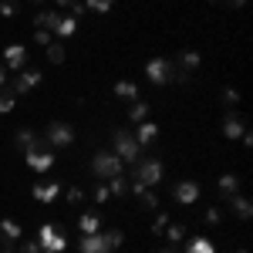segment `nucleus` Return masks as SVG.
<instances>
[{
	"mask_svg": "<svg viewBox=\"0 0 253 253\" xmlns=\"http://www.w3.org/2000/svg\"><path fill=\"white\" fill-rule=\"evenodd\" d=\"M132 135H135V142L142 145V149H145V145H152V142L159 138V125H156V122H149V118H145V122H138V128L132 132Z\"/></svg>",
	"mask_w": 253,
	"mask_h": 253,
	"instance_id": "13",
	"label": "nucleus"
},
{
	"mask_svg": "<svg viewBox=\"0 0 253 253\" xmlns=\"http://www.w3.org/2000/svg\"><path fill=\"white\" fill-rule=\"evenodd\" d=\"M243 132H247V122L236 115V112H226V118H223V135L233 142V138H240Z\"/></svg>",
	"mask_w": 253,
	"mask_h": 253,
	"instance_id": "14",
	"label": "nucleus"
},
{
	"mask_svg": "<svg viewBox=\"0 0 253 253\" xmlns=\"http://www.w3.org/2000/svg\"><path fill=\"white\" fill-rule=\"evenodd\" d=\"M51 41H54V34H51V31H34V44H38V47H47Z\"/></svg>",
	"mask_w": 253,
	"mask_h": 253,
	"instance_id": "39",
	"label": "nucleus"
},
{
	"mask_svg": "<svg viewBox=\"0 0 253 253\" xmlns=\"http://www.w3.org/2000/svg\"><path fill=\"white\" fill-rule=\"evenodd\" d=\"M7 68H3V61H0V88H3V81H7V75H3Z\"/></svg>",
	"mask_w": 253,
	"mask_h": 253,
	"instance_id": "43",
	"label": "nucleus"
},
{
	"mask_svg": "<svg viewBox=\"0 0 253 253\" xmlns=\"http://www.w3.org/2000/svg\"><path fill=\"white\" fill-rule=\"evenodd\" d=\"M31 196H34L38 203H54V199L61 196V182H34Z\"/></svg>",
	"mask_w": 253,
	"mask_h": 253,
	"instance_id": "12",
	"label": "nucleus"
},
{
	"mask_svg": "<svg viewBox=\"0 0 253 253\" xmlns=\"http://www.w3.org/2000/svg\"><path fill=\"white\" fill-rule=\"evenodd\" d=\"M34 240H38V247L44 253H64L68 250V236H64V230H61L58 223H41Z\"/></svg>",
	"mask_w": 253,
	"mask_h": 253,
	"instance_id": "4",
	"label": "nucleus"
},
{
	"mask_svg": "<svg viewBox=\"0 0 253 253\" xmlns=\"http://www.w3.org/2000/svg\"><path fill=\"white\" fill-rule=\"evenodd\" d=\"M0 253H17V243H10V240H3V247H0Z\"/></svg>",
	"mask_w": 253,
	"mask_h": 253,
	"instance_id": "41",
	"label": "nucleus"
},
{
	"mask_svg": "<svg viewBox=\"0 0 253 253\" xmlns=\"http://www.w3.org/2000/svg\"><path fill=\"white\" fill-rule=\"evenodd\" d=\"M44 51H47V61H51V64H64V61H68V51H64L61 41H51Z\"/></svg>",
	"mask_w": 253,
	"mask_h": 253,
	"instance_id": "22",
	"label": "nucleus"
},
{
	"mask_svg": "<svg viewBox=\"0 0 253 253\" xmlns=\"http://www.w3.org/2000/svg\"><path fill=\"white\" fill-rule=\"evenodd\" d=\"M219 101H223V108H226V112H236V105H240V91H236V88H223Z\"/></svg>",
	"mask_w": 253,
	"mask_h": 253,
	"instance_id": "30",
	"label": "nucleus"
},
{
	"mask_svg": "<svg viewBox=\"0 0 253 253\" xmlns=\"http://www.w3.org/2000/svg\"><path fill=\"white\" fill-rule=\"evenodd\" d=\"M169 226V213L166 210H156V219H152V236H162Z\"/></svg>",
	"mask_w": 253,
	"mask_h": 253,
	"instance_id": "32",
	"label": "nucleus"
},
{
	"mask_svg": "<svg viewBox=\"0 0 253 253\" xmlns=\"http://www.w3.org/2000/svg\"><path fill=\"white\" fill-rule=\"evenodd\" d=\"M17 10H20V3L17 0H0V17H17Z\"/></svg>",
	"mask_w": 253,
	"mask_h": 253,
	"instance_id": "34",
	"label": "nucleus"
},
{
	"mask_svg": "<svg viewBox=\"0 0 253 253\" xmlns=\"http://www.w3.org/2000/svg\"><path fill=\"white\" fill-rule=\"evenodd\" d=\"M175 64H179V71H182V75H196V71H199V64H203V58H199V51H182V54L175 58Z\"/></svg>",
	"mask_w": 253,
	"mask_h": 253,
	"instance_id": "17",
	"label": "nucleus"
},
{
	"mask_svg": "<svg viewBox=\"0 0 253 253\" xmlns=\"http://www.w3.org/2000/svg\"><path fill=\"white\" fill-rule=\"evenodd\" d=\"M41 253H44V250H41Z\"/></svg>",
	"mask_w": 253,
	"mask_h": 253,
	"instance_id": "48",
	"label": "nucleus"
},
{
	"mask_svg": "<svg viewBox=\"0 0 253 253\" xmlns=\"http://www.w3.org/2000/svg\"><path fill=\"white\" fill-rule=\"evenodd\" d=\"M54 3H58V7H68V10H71L75 3H81V0H54Z\"/></svg>",
	"mask_w": 253,
	"mask_h": 253,
	"instance_id": "42",
	"label": "nucleus"
},
{
	"mask_svg": "<svg viewBox=\"0 0 253 253\" xmlns=\"http://www.w3.org/2000/svg\"><path fill=\"white\" fill-rule=\"evenodd\" d=\"M122 159L112 152V149H98L95 159H91V169H95L98 179H112V175H122Z\"/></svg>",
	"mask_w": 253,
	"mask_h": 253,
	"instance_id": "6",
	"label": "nucleus"
},
{
	"mask_svg": "<svg viewBox=\"0 0 253 253\" xmlns=\"http://www.w3.org/2000/svg\"><path fill=\"white\" fill-rule=\"evenodd\" d=\"M210 3H219V0H210Z\"/></svg>",
	"mask_w": 253,
	"mask_h": 253,
	"instance_id": "47",
	"label": "nucleus"
},
{
	"mask_svg": "<svg viewBox=\"0 0 253 253\" xmlns=\"http://www.w3.org/2000/svg\"><path fill=\"white\" fill-rule=\"evenodd\" d=\"M78 230H81V236H91V233H98V230H101V213H98V210H88V213H81V219H78Z\"/></svg>",
	"mask_w": 253,
	"mask_h": 253,
	"instance_id": "16",
	"label": "nucleus"
},
{
	"mask_svg": "<svg viewBox=\"0 0 253 253\" xmlns=\"http://www.w3.org/2000/svg\"><path fill=\"white\" fill-rule=\"evenodd\" d=\"M115 98H128V101H135V98H138V84H135V81H118V84H115Z\"/></svg>",
	"mask_w": 253,
	"mask_h": 253,
	"instance_id": "26",
	"label": "nucleus"
},
{
	"mask_svg": "<svg viewBox=\"0 0 253 253\" xmlns=\"http://www.w3.org/2000/svg\"><path fill=\"white\" fill-rule=\"evenodd\" d=\"M3 68L14 71V75L24 71V68H27V47H24V44H7V47H3Z\"/></svg>",
	"mask_w": 253,
	"mask_h": 253,
	"instance_id": "10",
	"label": "nucleus"
},
{
	"mask_svg": "<svg viewBox=\"0 0 253 253\" xmlns=\"http://www.w3.org/2000/svg\"><path fill=\"white\" fill-rule=\"evenodd\" d=\"M38 138H41V135L34 132V128H27V125H24V128H17V132H14V145H17L20 152H24V149H31Z\"/></svg>",
	"mask_w": 253,
	"mask_h": 253,
	"instance_id": "20",
	"label": "nucleus"
},
{
	"mask_svg": "<svg viewBox=\"0 0 253 253\" xmlns=\"http://www.w3.org/2000/svg\"><path fill=\"white\" fill-rule=\"evenodd\" d=\"M206 223H210V226H219V223H223V210H219V206H206Z\"/></svg>",
	"mask_w": 253,
	"mask_h": 253,
	"instance_id": "37",
	"label": "nucleus"
},
{
	"mask_svg": "<svg viewBox=\"0 0 253 253\" xmlns=\"http://www.w3.org/2000/svg\"><path fill=\"white\" fill-rule=\"evenodd\" d=\"M112 3H115V0H84V10H91V14H108Z\"/></svg>",
	"mask_w": 253,
	"mask_h": 253,
	"instance_id": "33",
	"label": "nucleus"
},
{
	"mask_svg": "<svg viewBox=\"0 0 253 253\" xmlns=\"http://www.w3.org/2000/svg\"><path fill=\"white\" fill-rule=\"evenodd\" d=\"M226 203H230V210H233L236 219H250V216H253V203L247 199V196H240V193H236V196H230Z\"/></svg>",
	"mask_w": 253,
	"mask_h": 253,
	"instance_id": "19",
	"label": "nucleus"
},
{
	"mask_svg": "<svg viewBox=\"0 0 253 253\" xmlns=\"http://www.w3.org/2000/svg\"><path fill=\"white\" fill-rule=\"evenodd\" d=\"M78 253H115V250H112V243L105 240V233L98 230V233H91V236H81Z\"/></svg>",
	"mask_w": 253,
	"mask_h": 253,
	"instance_id": "11",
	"label": "nucleus"
},
{
	"mask_svg": "<svg viewBox=\"0 0 253 253\" xmlns=\"http://www.w3.org/2000/svg\"><path fill=\"white\" fill-rule=\"evenodd\" d=\"M101 233H105V240L112 243V250H118V247L125 243V233H122V230H101Z\"/></svg>",
	"mask_w": 253,
	"mask_h": 253,
	"instance_id": "36",
	"label": "nucleus"
},
{
	"mask_svg": "<svg viewBox=\"0 0 253 253\" xmlns=\"http://www.w3.org/2000/svg\"><path fill=\"white\" fill-rule=\"evenodd\" d=\"M17 253H41V247H38V240H24L17 247Z\"/></svg>",
	"mask_w": 253,
	"mask_h": 253,
	"instance_id": "40",
	"label": "nucleus"
},
{
	"mask_svg": "<svg viewBox=\"0 0 253 253\" xmlns=\"http://www.w3.org/2000/svg\"><path fill=\"white\" fill-rule=\"evenodd\" d=\"M14 105H17V95L10 91V84H7V88H0V115L14 112Z\"/></svg>",
	"mask_w": 253,
	"mask_h": 253,
	"instance_id": "27",
	"label": "nucleus"
},
{
	"mask_svg": "<svg viewBox=\"0 0 253 253\" xmlns=\"http://www.w3.org/2000/svg\"><path fill=\"white\" fill-rule=\"evenodd\" d=\"M166 240H169V243H182V240H186V236H189V230H186V226H182V223H169V226H166Z\"/></svg>",
	"mask_w": 253,
	"mask_h": 253,
	"instance_id": "25",
	"label": "nucleus"
},
{
	"mask_svg": "<svg viewBox=\"0 0 253 253\" xmlns=\"http://www.w3.org/2000/svg\"><path fill=\"white\" fill-rule=\"evenodd\" d=\"M233 253H247V247H236V250Z\"/></svg>",
	"mask_w": 253,
	"mask_h": 253,
	"instance_id": "45",
	"label": "nucleus"
},
{
	"mask_svg": "<svg viewBox=\"0 0 253 253\" xmlns=\"http://www.w3.org/2000/svg\"><path fill=\"white\" fill-rule=\"evenodd\" d=\"M172 199L179 206H193L196 199H199V182L196 179H179L172 186Z\"/></svg>",
	"mask_w": 253,
	"mask_h": 253,
	"instance_id": "9",
	"label": "nucleus"
},
{
	"mask_svg": "<svg viewBox=\"0 0 253 253\" xmlns=\"http://www.w3.org/2000/svg\"><path fill=\"white\" fill-rule=\"evenodd\" d=\"M75 31H78V20H75L71 14H68V17H61V24H58V31H54V34H58V38L64 41V38H71Z\"/></svg>",
	"mask_w": 253,
	"mask_h": 253,
	"instance_id": "29",
	"label": "nucleus"
},
{
	"mask_svg": "<svg viewBox=\"0 0 253 253\" xmlns=\"http://www.w3.org/2000/svg\"><path fill=\"white\" fill-rule=\"evenodd\" d=\"M31 3H38V7H41V3H44V0H31Z\"/></svg>",
	"mask_w": 253,
	"mask_h": 253,
	"instance_id": "46",
	"label": "nucleus"
},
{
	"mask_svg": "<svg viewBox=\"0 0 253 253\" xmlns=\"http://www.w3.org/2000/svg\"><path fill=\"white\" fill-rule=\"evenodd\" d=\"M91 196H95V203H98V206L112 199V193H108V186H105V182H98V186H95V193H91Z\"/></svg>",
	"mask_w": 253,
	"mask_h": 253,
	"instance_id": "38",
	"label": "nucleus"
},
{
	"mask_svg": "<svg viewBox=\"0 0 253 253\" xmlns=\"http://www.w3.org/2000/svg\"><path fill=\"white\" fill-rule=\"evenodd\" d=\"M135 196H138V203H142V210H159V193H156V189L145 186V189L135 193Z\"/></svg>",
	"mask_w": 253,
	"mask_h": 253,
	"instance_id": "28",
	"label": "nucleus"
},
{
	"mask_svg": "<svg viewBox=\"0 0 253 253\" xmlns=\"http://www.w3.org/2000/svg\"><path fill=\"white\" fill-rule=\"evenodd\" d=\"M44 142H47L51 149H68V145L75 142V128H71L68 122H51V125L44 128Z\"/></svg>",
	"mask_w": 253,
	"mask_h": 253,
	"instance_id": "7",
	"label": "nucleus"
},
{
	"mask_svg": "<svg viewBox=\"0 0 253 253\" xmlns=\"http://www.w3.org/2000/svg\"><path fill=\"white\" fill-rule=\"evenodd\" d=\"M145 78L162 88V84H179V81H189V75H182V71H179L175 58H152V61H145Z\"/></svg>",
	"mask_w": 253,
	"mask_h": 253,
	"instance_id": "1",
	"label": "nucleus"
},
{
	"mask_svg": "<svg viewBox=\"0 0 253 253\" xmlns=\"http://www.w3.org/2000/svg\"><path fill=\"white\" fill-rule=\"evenodd\" d=\"M58 24H61L58 10H38V14H34V27H38V31H51V34H54Z\"/></svg>",
	"mask_w": 253,
	"mask_h": 253,
	"instance_id": "15",
	"label": "nucleus"
},
{
	"mask_svg": "<svg viewBox=\"0 0 253 253\" xmlns=\"http://www.w3.org/2000/svg\"><path fill=\"white\" fill-rule=\"evenodd\" d=\"M105 186H108V193H112V196H125V193H128V182H125V175H112Z\"/></svg>",
	"mask_w": 253,
	"mask_h": 253,
	"instance_id": "31",
	"label": "nucleus"
},
{
	"mask_svg": "<svg viewBox=\"0 0 253 253\" xmlns=\"http://www.w3.org/2000/svg\"><path fill=\"white\" fill-rule=\"evenodd\" d=\"M112 152H115L122 162L132 166V162L142 159V145L135 142V135H132L128 128H115V132H112Z\"/></svg>",
	"mask_w": 253,
	"mask_h": 253,
	"instance_id": "3",
	"label": "nucleus"
},
{
	"mask_svg": "<svg viewBox=\"0 0 253 253\" xmlns=\"http://www.w3.org/2000/svg\"><path fill=\"white\" fill-rule=\"evenodd\" d=\"M24 162H27L34 172H47V169L54 166V149H51L44 138H38L31 149H24Z\"/></svg>",
	"mask_w": 253,
	"mask_h": 253,
	"instance_id": "5",
	"label": "nucleus"
},
{
	"mask_svg": "<svg viewBox=\"0 0 253 253\" xmlns=\"http://www.w3.org/2000/svg\"><path fill=\"white\" fill-rule=\"evenodd\" d=\"M64 199H68V206H81V203H84V189H78V186H71V189L64 193Z\"/></svg>",
	"mask_w": 253,
	"mask_h": 253,
	"instance_id": "35",
	"label": "nucleus"
},
{
	"mask_svg": "<svg viewBox=\"0 0 253 253\" xmlns=\"http://www.w3.org/2000/svg\"><path fill=\"white\" fill-rule=\"evenodd\" d=\"M162 175H166V166L156 156H142L138 162H132V179L142 182V186H149V189H156L162 182Z\"/></svg>",
	"mask_w": 253,
	"mask_h": 253,
	"instance_id": "2",
	"label": "nucleus"
},
{
	"mask_svg": "<svg viewBox=\"0 0 253 253\" xmlns=\"http://www.w3.org/2000/svg\"><path fill=\"white\" fill-rule=\"evenodd\" d=\"M186 253H216V247H213V240L196 236V240H189V243H186Z\"/></svg>",
	"mask_w": 253,
	"mask_h": 253,
	"instance_id": "24",
	"label": "nucleus"
},
{
	"mask_svg": "<svg viewBox=\"0 0 253 253\" xmlns=\"http://www.w3.org/2000/svg\"><path fill=\"white\" fill-rule=\"evenodd\" d=\"M145 115H149V101H142V98H135L132 105H128V122H145Z\"/></svg>",
	"mask_w": 253,
	"mask_h": 253,
	"instance_id": "23",
	"label": "nucleus"
},
{
	"mask_svg": "<svg viewBox=\"0 0 253 253\" xmlns=\"http://www.w3.org/2000/svg\"><path fill=\"white\" fill-rule=\"evenodd\" d=\"M0 236H3V240H10V243H17L20 236H24V230H20V223H14V219H7V216H3V219H0Z\"/></svg>",
	"mask_w": 253,
	"mask_h": 253,
	"instance_id": "21",
	"label": "nucleus"
},
{
	"mask_svg": "<svg viewBox=\"0 0 253 253\" xmlns=\"http://www.w3.org/2000/svg\"><path fill=\"white\" fill-rule=\"evenodd\" d=\"M41 81H44V75H41L38 68H24V71H17V75H14V81H10V91H14V95H31Z\"/></svg>",
	"mask_w": 253,
	"mask_h": 253,
	"instance_id": "8",
	"label": "nucleus"
},
{
	"mask_svg": "<svg viewBox=\"0 0 253 253\" xmlns=\"http://www.w3.org/2000/svg\"><path fill=\"white\" fill-rule=\"evenodd\" d=\"M216 189H219L223 199L236 196V193H240V175H236V172H223V175H219V182H216Z\"/></svg>",
	"mask_w": 253,
	"mask_h": 253,
	"instance_id": "18",
	"label": "nucleus"
},
{
	"mask_svg": "<svg viewBox=\"0 0 253 253\" xmlns=\"http://www.w3.org/2000/svg\"><path fill=\"white\" fill-rule=\"evenodd\" d=\"M159 253H175V250H172V247H162V250H159Z\"/></svg>",
	"mask_w": 253,
	"mask_h": 253,
	"instance_id": "44",
	"label": "nucleus"
}]
</instances>
